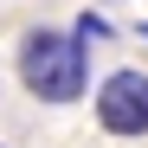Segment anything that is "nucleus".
Masks as SVG:
<instances>
[{
	"label": "nucleus",
	"mask_w": 148,
	"mask_h": 148,
	"mask_svg": "<svg viewBox=\"0 0 148 148\" xmlns=\"http://www.w3.org/2000/svg\"><path fill=\"white\" fill-rule=\"evenodd\" d=\"M90 77V58H84V39L77 32H52L39 26L19 39V84H26L39 103H77Z\"/></svg>",
	"instance_id": "1"
},
{
	"label": "nucleus",
	"mask_w": 148,
	"mask_h": 148,
	"mask_svg": "<svg viewBox=\"0 0 148 148\" xmlns=\"http://www.w3.org/2000/svg\"><path fill=\"white\" fill-rule=\"evenodd\" d=\"M97 122L110 135H148V71L122 64L97 84Z\"/></svg>",
	"instance_id": "2"
},
{
	"label": "nucleus",
	"mask_w": 148,
	"mask_h": 148,
	"mask_svg": "<svg viewBox=\"0 0 148 148\" xmlns=\"http://www.w3.org/2000/svg\"><path fill=\"white\" fill-rule=\"evenodd\" d=\"M77 39H84V45H90V39H110V19H103V13H84V19H77Z\"/></svg>",
	"instance_id": "3"
}]
</instances>
